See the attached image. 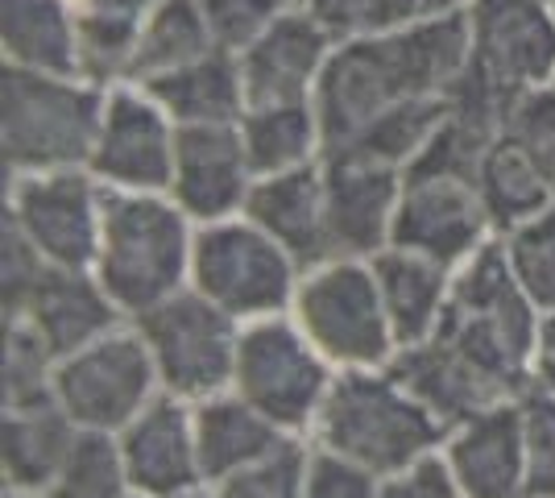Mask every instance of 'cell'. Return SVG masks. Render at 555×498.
<instances>
[{
  "label": "cell",
  "mask_w": 555,
  "mask_h": 498,
  "mask_svg": "<svg viewBox=\"0 0 555 498\" xmlns=\"http://www.w3.org/2000/svg\"><path fill=\"white\" fill-rule=\"evenodd\" d=\"M543 311L518 286L502 238L452 270V291L431 341L398 349L386 366L448 427L518 399L534 382Z\"/></svg>",
  "instance_id": "obj_1"
},
{
  "label": "cell",
  "mask_w": 555,
  "mask_h": 498,
  "mask_svg": "<svg viewBox=\"0 0 555 498\" xmlns=\"http://www.w3.org/2000/svg\"><path fill=\"white\" fill-rule=\"evenodd\" d=\"M468 54L473 42L464 9H452L436 22L411 25L398 34L336 42L311 95V108L324 133V154L348 145L373 120L406 100L448 95L468 72Z\"/></svg>",
  "instance_id": "obj_2"
},
{
  "label": "cell",
  "mask_w": 555,
  "mask_h": 498,
  "mask_svg": "<svg viewBox=\"0 0 555 498\" xmlns=\"http://www.w3.org/2000/svg\"><path fill=\"white\" fill-rule=\"evenodd\" d=\"M195 220L166 191L104 188L100 254L92 274L125 320L191 286Z\"/></svg>",
  "instance_id": "obj_3"
},
{
  "label": "cell",
  "mask_w": 555,
  "mask_h": 498,
  "mask_svg": "<svg viewBox=\"0 0 555 498\" xmlns=\"http://www.w3.org/2000/svg\"><path fill=\"white\" fill-rule=\"evenodd\" d=\"M443 436L448 424L390 370H336L307 440L340 452L373 477H390L440 449Z\"/></svg>",
  "instance_id": "obj_4"
},
{
  "label": "cell",
  "mask_w": 555,
  "mask_h": 498,
  "mask_svg": "<svg viewBox=\"0 0 555 498\" xmlns=\"http://www.w3.org/2000/svg\"><path fill=\"white\" fill-rule=\"evenodd\" d=\"M108 88L79 75L4 67L0 75V150L4 179L88 166L104 120Z\"/></svg>",
  "instance_id": "obj_5"
},
{
  "label": "cell",
  "mask_w": 555,
  "mask_h": 498,
  "mask_svg": "<svg viewBox=\"0 0 555 498\" xmlns=\"http://www.w3.org/2000/svg\"><path fill=\"white\" fill-rule=\"evenodd\" d=\"M291 316L336 370H386L398 354L373 261L365 258H327L302 270Z\"/></svg>",
  "instance_id": "obj_6"
},
{
  "label": "cell",
  "mask_w": 555,
  "mask_h": 498,
  "mask_svg": "<svg viewBox=\"0 0 555 498\" xmlns=\"http://www.w3.org/2000/svg\"><path fill=\"white\" fill-rule=\"evenodd\" d=\"M299 279V261L245 213L195 225L191 286L229 311L232 320L249 324L291 311Z\"/></svg>",
  "instance_id": "obj_7"
},
{
  "label": "cell",
  "mask_w": 555,
  "mask_h": 498,
  "mask_svg": "<svg viewBox=\"0 0 555 498\" xmlns=\"http://www.w3.org/2000/svg\"><path fill=\"white\" fill-rule=\"evenodd\" d=\"M332 379L336 366L307 341L291 311L241 324L232 391L286 436H311Z\"/></svg>",
  "instance_id": "obj_8"
},
{
  "label": "cell",
  "mask_w": 555,
  "mask_h": 498,
  "mask_svg": "<svg viewBox=\"0 0 555 498\" xmlns=\"http://www.w3.org/2000/svg\"><path fill=\"white\" fill-rule=\"evenodd\" d=\"M163 395V379L145 336L129 324L92 345L59 357L54 366V407H63L79 432H120Z\"/></svg>",
  "instance_id": "obj_9"
},
{
  "label": "cell",
  "mask_w": 555,
  "mask_h": 498,
  "mask_svg": "<svg viewBox=\"0 0 555 498\" xmlns=\"http://www.w3.org/2000/svg\"><path fill=\"white\" fill-rule=\"evenodd\" d=\"M133 329L145 336L163 391L186 404H204L211 395L232 391L241 320L204 299L195 286L163 299L158 308L133 316Z\"/></svg>",
  "instance_id": "obj_10"
},
{
  "label": "cell",
  "mask_w": 555,
  "mask_h": 498,
  "mask_svg": "<svg viewBox=\"0 0 555 498\" xmlns=\"http://www.w3.org/2000/svg\"><path fill=\"white\" fill-rule=\"evenodd\" d=\"M100 213L104 183L88 166L4 179V220L50 266L92 270L100 254Z\"/></svg>",
  "instance_id": "obj_11"
},
{
  "label": "cell",
  "mask_w": 555,
  "mask_h": 498,
  "mask_svg": "<svg viewBox=\"0 0 555 498\" xmlns=\"http://www.w3.org/2000/svg\"><path fill=\"white\" fill-rule=\"evenodd\" d=\"M468 75L498 100L547 88L555 79V13L547 0H468Z\"/></svg>",
  "instance_id": "obj_12"
},
{
  "label": "cell",
  "mask_w": 555,
  "mask_h": 498,
  "mask_svg": "<svg viewBox=\"0 0 555 498\" xmlns=\"http://www.w3.org/2000/svg\"><path fill=\"white\" fill-rule=\"evenodd\" d=\"M498 238L477 175L456 170H402V195L393 216V241L443 266L468 261L486 241Z\"/></svg>",
  "instance_id": "obj_13"
},
{
  "label": "cell",
  "mask_w": 555,
  "mask_h": 498,
  "mask_svg": "<svg viewBox=\"0 0 555 498\" xmlns=\"http://www.w3.org/2000/svg\"><path fill=\"white\" fill-rule=\"evenodd\" d=\"M179 125L141 84H113L88 170L116 191H170Z\"/></svg>",
  "instance_id": "obj_14"
},
{
  "label": "cell",
  "mask_w": 555,
  "mask_h": 498,
  "mask_svg": "<svg viewBox=\"0 0 555 498\" xmlns=\"http://www.w3.org/2000/svg\"><path fill=\"white\" fill-rule=\"evenodd\" d=\"M402 170L357 154H324L327 258H377L390 250Z\"/></svg>",
  "instance_id": "obj_15"
},
{
  "label": "cell",
  "mask_w": 555,
  "mask_h": 498,
  "mask_svg": "<svg viewBox=\"0 0 555 498\" xmlns=\"http://www.w3.org/2000/svg\"><path fill=\"white\" fill-rule=\"evenodd\" d=\"M254 166L245 154L241 120L236 125H179L175 133V179L170 200L195 225L245 213L254 188Z\"/></svg>",
  "instance_id": "obj_16"
},
{
  "label": "cell",
  "mask_w": 555,
  "mask_h": 498,
  "mask_svg": "<svg viewBox=\"0 0 555 498\" xmlns=\"http://www.w3.org/2000/svg\"><path fill=\"white\" fill-rule=\"evenodd\" d=\"M129 490L138 498H175L208 486L195 449V407L175 395H158L133 424L116 432Z\"/></svg>",
  "instance_id": "obj_17"
},
{
  "label": "cell",
  "mask_w": 555,
  "mask_h": 498,
  "mask_svg": "<svg viewBox=\"0 0 555 498\" xmlns=\"http://www.w3.org/2000/svg\"><path fill=\"white\" fill-rule=\"evenodd\" d=\"M332 34L307 9H286L241 59L245 100L249 108L261 104H307L332 59Z\"/></svg>",
  "instance_id": "obj_18"
},
{
  "label": "cell",
  "mask_w": 555,
  "mask_h": 498,
  "mask_svg": "<svg viewBox=\"0 0 555 498\" xmlns=\"http://www.w3.org/2000/svg\"><path fill=\"white\" fill-rule=\"evenodd\" d=\"M440 452L464 498H527V449H522L518 399L486 407L473 420L448 427Z\"/></svg>",
  "instance_id": "obj_19"
},
{
  "label": "cell",
  "mask_w": 555,
  "mask_h": 498,
  "mask_svg": "<svg viewBox=\"0 0 555 498\" xmlns=\"http://www.w3.org/2000/svg\"><path fill=\"white\" fill-rule=\"evenodd\" d=\"M4 320L29 324L54 357H70L75 349L129 324L92 270H67V266H47L42 279L29 286L22 308L4 311Z\"/></svg>",
  "instance_id": "obj_20"
},
{
  "label": "cell",
  "mask_w": 555,
  "mask_h": 498,
  "mask_svg": "<svg viewBox=\"0 0 555 498\" xmlns=\"http://www.w3.org/2000/svg\"><path fill=\"white\" fill-rule=\"evenodd\" d=\"M245 216L261 225L270 238L299 261L302 270L327 261L324 229V158L299 170L261 175L249 188Z\"/></svg>",
  "instance_id": "obj_21"
},
{
  "label": "cell",
  "mask_w": 555,
  "mask_h": 498,
  "mask_svg": "<svg viewBox=\"0 0 555 498\" xmlns=\"http://www.w3.org/2000/svg\"><path fill=\"white\" fill-rule=\"evenodd\" d=\"M4 67L42 75H79V0H0Z\"/></svg>",
  "instance_id": "obj_22"
},
{
  "label": "cell",
  "mask_w": 555,
  "mask_h": 498,
  "mask_svg": "<svg viewBox=\"0 0 555 498\" xmlns=\"http://www.w3.org/2000/svg\"><path fill=\"white\" fill-rule=\"evenodd\" d=\"M4 449H0V477L4 498H47L67 465L79 427L63 416V407H25L4 411Z\"/></svg>",
  "instance_id": "obj_23"
},
{
  "label": "cell",
  "mask_w": 555,
  "mask_h": 498,
  "mask_svg": "<svg viewBox=\"0 0 555 498\" xmlns=\"http://www.w3.org/2000/svg\"><path fill=\"white\" fill-rule=\"evenodd\" d=\"M370 261L398 349L431 341V332L440 329L448 291H452V266L415 254V250H402V245H390Z\"/></svg>",
  "instance_id": "obj_24"
},
{
  "label": "cell",
  "mask_w": 555,
  "mask_h": 498,
  "mask_svg": "<svg viewBox=\"0 0 555 498\" xmlns=\"http://www.w3.org/2000/svg\"><path fill=\"white\" fill-rule=\"evenodd\" d=\"M195 407V449H199V470L204 482L216 486L224 477L241 474L261 457L282 449L291 436L278 424H270L257 407H249L236 391L211 395Z\"/></svg>",
  "instance_id": "obj_25"
},
{
  "label": "cell",
  "mask_w": 555,
  "mask_h": 498,
  "mask_svg": "<svg viewBox=\"0 0 555 498\" xmlns=\"http://www.w3.org/2000/svg\"><path fill=\"white\" fill-rule=\"evenodd\" d=\"M141 88L163 104V113L175 125H236L249 108L241 59L229 50H211L179 72L145 79Z\"/></svg>",
  "instance_id": "obj_26"
},
{
  "label": "cell",
  "mask_w": 555,
  "mask_h": 498,
  "mask_svg": "<svg viewBox=\"0 0 555 498\" xmlns=\"http://www.w3.org/2000/svg\"><path fill=\"white\" fill-rule=\"evenodd\" d=\"M477 188H481V200H486L498 238L555 204V183L506 133H498L486 145V154L477 163Z\"/></svg>",
  "instance_id": "obj_27"
},
{
  "label": "cell",
  "mask_w": 555,
  "mask_h": 498,
  "mask_svg": "<svg viewBox=\"0 0 555 498\" xmlns=\"http://www.w3.org/2000/svg\"><path fill=\"white\" fill-rule=\"evenodd\" d=\"M211 50H216V42H211L199 0H154L150 13L141 17L138 47H133V63H129L125 84H145V79H158L166 72H179Z\"/></svg>",
  "instance_id": "obj_28"
},
{
  "label": "cell",
  "mask_w": 555,
  "mask_h": 498,
  "mask_svg": "<svg viewBox=\"0 0 555 498\" xmlns=\"http://www.w3.org/2000/svg\"><path fill=\"white\" fill-rule=\"evenodd\" d=\"M241 138L254 175H282V170H299L324 158V133L320 117L307 104H261L245 108L241 117Z\"/></svg>",
  "instance_id": "obj_29"
},
{
  "label": "cell",
  "mask_w": 555,
  "mask_h": 498,
  "mask_svg": "<svg viewBox=\"0 0 555 498\" xmlns=\"http://www.w3.org/2000/svg\"><path fill=\"white\" fill-rule=\"evenodd\" d=\"M129 474L113 432H79L47 498H129Z\"/></svg>",
  "instance_id": "obj_30"
},
{
  "label": "cell",
  "mask_w": 555,
  "mask_h": 498,
  "mask_svg": "<svg viewBox=\"0 0 555 498\" xmlns=\"http://www.w3.org/2000/svg\"><path fill=\"white\" fill-rule=\"evenodd\" d=\"M54 366L59 357L22 320H4V411L54 404Z\"/></svg>",
  "instance_id": "obj_31"
},
{
  "label": "cell",
  "mask_w": 555,
  "mask_h": 498,
  "mask_svg": "<svg viewBox=\"0 0 555 498\" xmlns=\"http://www.w3.org/2000/svg\"><path fill=\"white\" fill-rule=\"evenodd\" d=\"M509 270L543 316L555 311V204L502 233Z\"/></svg>",
  "instance_id": "obj_32"
},
{
  "label": "cell",
  "mask_w": 555,
  "mask_h": 498,
  "mask_svg": "<svg viewBox=\"0 0 555 498\" xmlns=\"http://www.w3.org/2000/svg\"><path fill=\"white\" fill-rule=\"evenodd\" d=\"M307 452L311 440L291 436L282 449L261 457L254 465H245L241 474L224 477L211 486L216 498H302V482H307Z\"/></svg>",
  "instance_id": "obj_33"
},
{
  "label": "cell",
  "mask_w": 555,
  "mask_h": 498,
  "mask_svg": "<svg viewBox=\"0 0 555 498\" xmlns=\"http://www.w3.org/2000/svg\"><path fill=\"white\" fill-rule=\"evenodd\" d=\"M522 449H527V498H555V391L531 382L522 395Z\"/></svg>",
  "instance_id": "obj_34"
},
{
  "label": "cell",
  "mask_w": 555,
  "mask_h": 498,
  "mask_svg": "<svg viewBox=\"0 0 555 498\" xmlns=\"http://www.w3.org/2000/svg\"><path fill=\"white\" fill-rule=\"evenodd\" d=\"M216 50L245 54L286 13L278 0H199Z\"/></svg>",
  "instance_id": "obj_35"
},
{
  "label": "cell",
  "mask_w": 555,
  "mask_h": 498,
  "mask_svg": "<svg viewBox=\"0 0 555 498\" xmlns=\"http://www.w3.org/2000/svg\"><path fill=\"white\" fill-rule=\"evenodd\" d=\"M502 133L522 145L534 163H539V170L555 183V92H552V84H547V88H534V92H527V95H518V100L509 104Z\"/></svg>",
  "instance_id": "obj_36"
},
{
  "label": "cell",
  "mask_w": 555,
  "mask_h": 498,
  "mask_svg": "<svg viewBox=\"0 0 555 498\" xmlns=\"http://www.w3.org/2000/svg\"><path fill=\"white\" fill-rule=\"evenodd\" d=\"M377 482L370 470L345 461L340 452L311 445L307 452V482H302V498H377Z\"/></svg>",
  "instance_id": "obj_37"
},
{
  "label": "cell",
  "mask_w": 555,
  "mask_h": 498,
  "mask_svg": "<svg viewBox=\"0 0 555 498\" xmlns=\"http://www.w3.org/2000/svg\"><path fill=\"white\" fill-rule=\"evenodd\" d=\"M452 9H461V4L456 0H357V38L398 34L411 25L436 22Z\"/></svg>",
  "instance_id": "obj_38"
},
{
  "label": "cell",
  "mask_w": 555,
  "mask_h": 498,
  "mask_svg": "<svg viewBox=\"0 0 555 498\" xmlns=\"http://www.w3.org/2000/svg\"><path fill=\"white\" fill-rule=\"evenodd\" d=\"M377 498H464L456 477L448 470L443 452H427L415 465H406L402 474H390L377 482Z\"/></svg>",
  "instance_id": "obj_39"
},
{
  "label": "cell",
  "mask_w": 555,
  "mask_h": 498,
  "mask_svg": "<svg viewBox=\"0 0 555 498\" xmlns=\"http://www.w3.org/2000/svg\"><path fill=\"white\" fill-rule=\"evenodd\" d=\"M0 245H4V254H0V279H4V311H17L22 308V299L29 295V286L42 279V270H47L50 261L29 245V241L4 220V229H0Z\"/></svg>",
  "instance_id": "obj_40"
},
{
  "label": "cell",
  "mask_w": 555,
  "mask_h": 498,
  "mask_svg": "<svg viewBox=\"0 0 555 498\" xmlns=\"http://www.w3.org/2000/svg\"><path fill=\"white\" fill-rule=\"evenodd\" d=\"M534 382L555 391V311L543 316V332H539V357H534Z\"/></svg>",
  "instance_id": "obj_41"
},
{
  "label": "cell",
  "mask_w": 555,
  "mask_h": 498,
  "mask_svg": "<svg viewBox=\"0 0 555 498\" xmlns=\"http://www.w3.org/2000/svg\"><path fill=\"white\" fill-rule=\"evenodd\" d=\"M175 498H216V495H211V486H199V490H186V495H175Z\"/></svg>",
  "instance_id": "obj_42"
},
{
  "label": "cell",
  "mask_w": 555,
  "mask_h": 498,
  "mask_svg": "<svg viewBox=\"0 0 555 498\" xmlns=\"http://www.w3.org/2000/svg\"><path fill=\"white\" fill-rule=\"evenodd\" d=\"M278 4H282V9H307L311 0H278Z\"/></svg>",
  "instance_id": "obj_43"
},
{
  "label": "cell",
  "mask_w": 555,
  "mask_h": 498,
  "mask_svg": "<svg viewBox=\"0 0 555 498\" xmlns=\"http://www.w3.org/2000/svg\"><path fill=\"white\" fill-rule=\"evenodd\" d=\"M456 4H461V9H464V4H468V0H456Z\"/></svg>",
  "instance_id": "obj_44"
},
{
  "label": "cell",
  "mask_w": 555,
  "mask_h": 498,
  "mask_svg": "<svg viewBox=\"0 0 555 498\" xmlns=\"http://www.w3.org/2000/svg\"><path fill=\"white\" fill-rule=\"evenodd\" d=\"M547 4H552V13H555V0H547Z\"/></svg>",
  "instance_id": "obj_45"
},
{
  "label": "cell",
  "mask_w": 555,
  "mask_h": 498,
  "mask_svg": "<svg viewBox=\"0 0 555 498\" xmlns=\"http://www.w3.org/2000/svg\"><path fill=\"white\" fill-rule=\"evenodd\" d=\"M552 92H555V79H552Z\"/></svg>",
  "instance_id": "obj_46"
},
{
  "label": "cell",
  "mask_w": 555,
  "mask_h": 498,
  "mask_svg": "<svg viewBox=\"0 0 555 498\" xmlns=\"http://www.w3.org/2000/svg\"><path fill=\"white\" fill-rule=\"evenodd\" d=\"M129 498H138V495H129Z\"/></svg>",
  "instance_id": "obj_47"
}]
</instances>
